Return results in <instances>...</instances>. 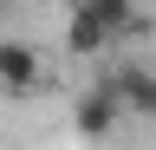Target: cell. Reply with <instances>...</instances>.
I'll use <instances>...</instances> for the list:
<instances>
[{"instance_id":"4","label":"cell","mask_w":156,"mask_h":150,"mask_svg":"<svg viewBox=\"0 0 156 150\" xmlns=\"http://www.w3.org/2000/svg\"><path fill=\"white\" fill-rule=\"evenodd\" d=\"M65 39H72V52H85V59H91V52H104L117 33H111V20H104V13H91V7H72V33H65Z\"/></svg>"},{"instance_id":"1","label":"cell","mask_w":156,"mask_h":150,"mask_svg":"<svg viewBox=\"0 0 156 150\" xmlns=\"http://www.w3.org/2000/svg\"><path fill=\"white\" fill-rule=\"evenodd\" d=\"M117 118H124V91H117L111 79H98L85 98L72 104V130H78V137H111Z\"/></svg>"},{"instance_id":"3","label":"cell","mask_w":156,"mask_h":150,"mask_svg":"<svg viewBox=\"0 0 156 150\" xmlns=\"http://www.w3.org/2000/svg\"><path fill=\"white\" fill-rule=\"evenodd\" d=\"M111 85L124 91V111H130V118H156V72L150 65H117Z\"/></svg>"},{"instance_id":"2","label":"cell","mask_w":156,"mask_h":150,"mask_svg":"<svg viewBox=\"0 0 156 150\" xmlns=\"http://www.w3.org/2000/svg\"><path fill=\"white\" fill-rule=\"evenodd\" d=\"M39 46L33 39H0V91L7 98H26V91L39 85Z\"/></svg>"}]
</instances>
